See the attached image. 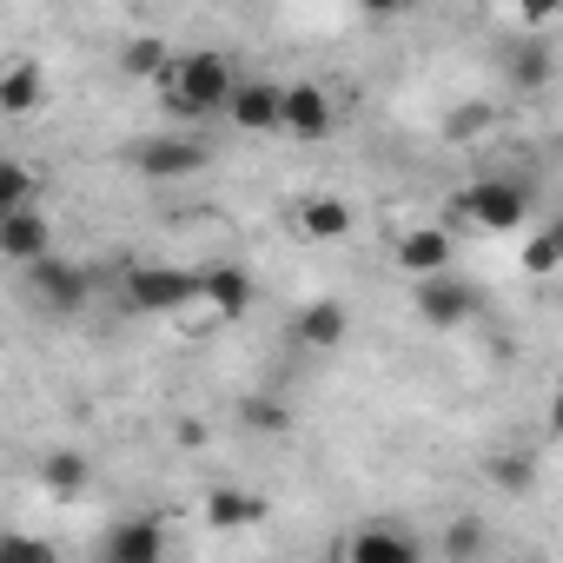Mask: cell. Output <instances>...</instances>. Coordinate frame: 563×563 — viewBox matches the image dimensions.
Segmentation results:
<instances>
[{"instance_id":"8992f818","label":"cell","mask_w":563,"mask_h":563,"mask_svg":"<svg viewBox=\"0 0 563 563\" xmlns=\"http://www.w3.org/2000/svg\"><path fill=\"white\" fill-rule=\"evenodd\" d=\"M345 563H424V543H418L405 523L378 517V523H358V530H352Z\"/></svg>"},{"instance_id":"5bb4252c","label":"cell","mask_w":563,"mask_h":563,"mask_svg":"<svg viewBox=\"0 0 563 563\" xmlns=\"http://www.w3.org/2000/svg\"><path fill=\"white\" fill-rule=\"evenodd\" d=\"M41 87H47L41 60H14L8 74H0V113H8V120H27V113L41 107Z\"/></svg>"},{"instance_id":"4fadbf2b","label":"cell","mask_w":563,"mask_h":563,"mask_svg":"<svg viewBox=\"0 0 563 563\" xmlns=\"http://www.w3.org/2000/svg\"><path fill=\"white\" fill-rule=\"evenodd\" d=\"M286 133L292 140H325L332 133V93L325 87H286Z\"/></svg>"},{"instance_id":"52a82bcc","label":"cell","mask_w":563,"mask_h":563,"mask_svg":"<svg viewBox=\"0 0 563 563\" xmlns=\"http://www.w3.org/2000/svg\"><path fill=\"white\" fill-rule=\"evenodd\" d=\"M100 563H166V523L159 517H120L100 543Z\"/></svg>"},{"instance_id":"ba28073f","label":"cell","mask_w":563,"mask_h":563,"mask_svg":"<svg viewBox=\"0 0 563 563\" xmlns=\"http://www.w3.org/2000/svg\"><path fill=\"white\" fill-rule=\"evenodd\" d=\"M239 133H286V87L272 80H239V100L225 113Z\"/></svg>"},{"instance_id":"2e32d148","label":"cell","mask_w":563,"mask_h":563,"mask_svg":"<svg viewBox=\"0 0 563 563\" xmlns=\"http://www.w3.org/2000/svg\"><path fill=\"white\" fill-rule=\"evenodd\" d=\"M345 325H352V319H345V306H339V299H312V306L299 312V339H306V345H319V352H332V345L345 339Z\"/></svg>"},{"instance_id":"9a60e30c","label":"cell","mask_w":563,"mask_h":563,"mask_svg":"<svg viewBox=\"0 0 563 563\" xmlns=\"http://www.w3.org/2000/svg\"><path fill=\"white\" fill-rule=\"evenodd\" d=\"M206 523H212V530H252V523H265V497H245V490H232V484H212Z\"/></svg>"},{"instance_id":"d4e9b609","label":"cell","mask_w":563,"mask_h":563,"mask_svg":"<svg viewBox=\"0 0 563 563\" xmlns=\"http://www.w3.org/2000/svg\"><path fill=\"white\" fill-rule=\"evenodd\" d=\"M245 418H252L258 431H286V411H278V405H245Z\"/></svg>"},{"instance_id":"ffe728a7","label":"cell","mask_w":563,"mask_h":563,"mask_svg":"<svg viewBox=\"0 0 563 563\" xmlns=\"http://www.w3.org/2000/svg\"><path fill=\"white\" fill-rule=\"evenodd\" d=\"M87 471H93V464H87L80 451H47V464H41V477H47L54 490H80V484H87Z\"/></svg>"},{"instance_id":"7c38bea8","label":"cell","mask_w":563,"mask_h":563,"mask_svg":"<svg viewBox=\"0 0 563 563\" xmlns=\"http://www.w3.org/2000/svg\"><path fill=\"white\" fill-rule=\"evenodd\" d=\"M398 265H405L411 278H438V272H451V232H444V225H418V232H405V239H398Z\"/></svg>"},{"instance_id":"cb8c5ba5","label":"cell","mask_w":563,"mask_h":563,"mask_svg":"<svg viewBox=\"0 0 563 563\" xmlns=\"http://www.w3.org/2000/svg\"><path fill=\"white\" fill-rule=\"evenodd\" d=\"M0 563H60V556H54V543H41V537L14 530V537H8V550H0Z\"/></svg>"},{"instance_id":"ac0fdd59","label":"cell","mask_w":563,"mask_h":563,"mask_svg":"<svg viewBox=\"0 0 563 563\" xmlns=\"http://www.w3.org/2000/svg\"><path fill=\"white\" fill-rule=\"evenodd\" d=\"M14 212H34V173L21 159L0 166V219H14Z\"/></svg>"},{"instance_id":"d6986e66","label":"cell","mask_w":563,"mask_h":563,"mask_svg":"<svg viewBox=\"0 0 563 563\" xmlns=\"http://www.w3.org/2000/svg\"><path fill=\"white\" fill-rule=\"evenodd\" d=\"M477 550H484V523L477 517H451L444 523V556L451 563H477Z\"/></svg>"},{"instance_id":"30bf717a","label":"cell","mask_w":563,"mask_h":563,"mask_svg":"<svg viewBox=\"0 0 563 563\" xmlns=\"http://www.w3.org/2000/svg\"><path fill=\"white\" fill-rule=\"evenodd\" d=\"M199 306L212 319H239L252 306V272L245 265H206L199 272Z\"/></svg>"},{"instance_id":"8fae6325","label":"cell","mask_w":563,"mask_h":563,"mask_svg":"<svg viewBox=\"0 0 563 563\" xmlns=\"http://www.w3.org/2000/svg\"><path fill=\"white\" fill-rule=\"evenodd\" d=\"M206 159H212L206 140H146V146H140V173H153V179H186V173H199Z\"/></svg>"},{"instance_id":"6da1fadb","label":"cell","mask_w":563,"mask_h":563,"mask_svg":"<svg viewBox=\"0 0 563 563\" xmlns=\"http://www.w3.org/2000/svg\"><path fill=\"white\" fill-rule=\"evenodd\" d=\"M159 100L179 113V120H212V113H232L239 100V80H232V60L225 54H179L159 80Z\"/></svg>"},{"instance_id":"9c48e42d","label":"cell","mask_w":563,"mask_h":563,"mask_svg":"<svg viewBox=\"0 0 563 563\" xmlns=\"http://www.w3.org/2000/svg\"><path fill=\"white\" fill-rule=\"evenodd\" d=\"M0 258H14V265H41L54 258V219L34 206V212H14V219H0Z\"/></svg>"},{"instance_id":"e0dca14e","label":"cell","mask_w":563,"mask_h":563,"mask_svg":"<svg viewBox=\"0 0 563 563\" xmlns=\"http://www.w3.org/2000/svg\"><path fill=\"white\" fill-rule=\"evenodd\" d=\"M299 232L306 239H345L352 232V206L345 199H306L299 206Z\"/></svg>"},{"instance_id":"277c9868","label":"cell","mask_w":563,"mask_h":563,"mask_svg":"<svg viewBox=\"0 0 563 563\" xmlns=\"http://www.w3.org/2000/svg\"><path fill=\"white\" fill-rule=\"evenodd\" d=\"M27 292H34V306H41V312H54V319H74V312L87 306V292H93V272L54 252V258H41V265L27 272Z\"/></svg>"},{"instance_id":"5b68a950","label":"cell","mask_w":563,"mask_h":563,"mask_svg":"<svg viewBox=\"0 0 563 563\" xmlns=\"http://www.w3.org/2000/svg\"><path fill=\"white\" fill-rule=\"evenodd\" d=\"M411 306H418V319H424V325L451 332V325H464V319H477V312H484V292L471 286V278H457V272H438V278H418Z\"/></svg>"},{"instance_id":"7402d4cb","label":"cell","mask_w":563,"mask_h":563,"mask_svg":"<svg viewBox=\"0 0 563 563\" xmlns=\"http://www.w3.org/2000/svg\"><path fill=\"white\" fill-rule=\"evenodd\" d=\"M550 67H556V60H550L543 47H517V54H510V80H517V87H543Z\"/></svg>"},{"instance_id":"603a6c76","label":"cell","mask_w":563,"mask_h":563,"mask_svg":"<svg viewBox=\"0 0 563 563\" xmlns=\"http://www.w3.org/2000/svg\"><path fill=\"white\" fill-rule=\"evenodd\" d=\"M490 477H497L504 490H530V484H537V464H530L523 451H504V457H490Z\"/></svg>"},{"instance_id":"484cf974","label":"cell","mask_w":563,"mask_h":563,"mask_svg":"<svg viewBox=\"0 0 563 563\" xmlns=\"http://www.w3.org/2000/svg\"><path fill=\"white\" fill-rule=\"evenodd\" d=\"M543 424H550V438H563V391L550 398V411H543Z\"/></svg>"},{"instance_id":"44dd1931","label":"cell","mask_w":563,"mask_h":563,"mask_svg":"<svg viewBox=\"0 0 563 563\" xmlns=\"http://www.w3.org/2000/svg\"><path fill=\"white\" fill-rule=\"evenodd\" d=\"M523 265H530V272H563V225H543V232L523 245Z\"/></svg>"},{"instance_id":"3957f363","label":"cell","mask_w":563,"mask_h":563,"mask_svg":"<svg viewBox=\"0 0 563 563\" xmlns=\"http://www.w3.org/2000/svg\"><path fill=\"white\" fill-rule=\"evenodd\" d=\"M457 212H464L471 225H484V232H510V225L530 219V186H523V179H504V173L471 179V186L457 192Z\"/></svg>"},{"instance_id":"7a4b0ae2","label":"cell","mask_w":563,"mask_h":563,"mask_svg":"<svg viewBox=\"0 0 563 563\" xmlns=\"http://www.w3.org/2000/svg\"><path fill=\"white\" fill-rule=\"evenodd\" d=\"M126 306L146 319H173L186 306H199V272L179 265H126Z\"/></svg>"}]
</instances>
